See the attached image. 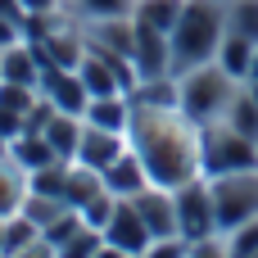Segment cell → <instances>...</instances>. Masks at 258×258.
<instances>
[{
  "label": "cell",
  "instance_id": "obj_16",
  "mask_svg": "<svg viewBox=\"0 0 258 258\" xmlns=\"http://www.w3.org/2000/svg\"><path fill=\"white\" fill-rule=\"evenodd\" d=\"M181 9H186V0H136L132 18H136V23H145V27H154V32H168V36H172V27H177Z\"/></svg>",
  "mask_w": 258,
  "mask_h": 258
},
{
  "label": "cell",
  "instance_id": "obj_39",
  "mask_svg": "<svg viewBox=\"0 0 258 258\" xmlns=\"http://www.w3.org/2000/svg\"><path fill=\"white\" fill-rule=\"evenodd\" d=\"M218 5H227V0H218Z\"/></svg>",
  "mask_w": 258,
  "mask_h": 258
},
{
  "label": "cell",
  "instance_id": "obj_4",
  "mask_svg": "<svg viewBox=\"0 0 258 258\" xmlns=\"http://www.w3.org/2000/svg\"><path fill=\"white\" fill-rule=\"evenodd\" d=\"M209 190H213V209H218V236H227L240 222L258 218V168L209 177Z\"/></svg>",
  "mask_w": 258,
  "mask_h": 258
},
{
  "label": "cell",
  "instance_id": "obj_11",
  "mask_svg": "<svg viewBox=\"0 0 258 258\" xmlns=\"http://www.w3.org/2000/svg\"><path fill=\"white\" fill-rule=\"evenodd\" d=\"M100 177H104V190L118 195V200H132V195H141L145 186H154L150 172H145V163H141V154H136L132 145H127V150H122V154H118Z\"/></svg>",
  "mask_w": 258,
  "mask_h": 258
},
{
  "label": "cell",
  "instance_id": "obj_15",
  "mask_svg": "<svg viewBox=\"0 0 258 258\" xmlns=\"http://www.w3.org/2000/svg\"><path fill=\"white\" fill-rule=\"evenodd\" d=\"M9 159L18 163V168H27V172H36V168H45V163H54L59 154L50 150V141L41 136V132H23L18 141H9ZM68 163V159H63Z\"/></svg>",
  "mask_w": 258,
  "mask_h": 258
},
{
  "label": "cell",
  "instance_id": "obj_6",
  "mask_svg": "<svg viewBox=\"0 0 258 258\" xmlns=\"http://www.w3.org/2000/svg\"><path fill=\"white\" fill-rule=\"evenodd\" d=\"M172 195H177V227H181V236H186L190 245L218 236V209H213L209 177H195V181L177 186Z\"/></svg>",
  "mask_w": 258,
  "mask_h": 258
},
{
  "label": "cell",
  "instance_id": "obj_36",
  "mask_svg": "<svg viewBox=\"0 0 258 258\" xmlns=\"http://www.w3.org/2000/svg\"><path fill=\"white\" fill-rule=\"evenodd\" d=\"M245 86H249V95H254V100H258V82H245Z\"/></svg>",
  "mask_w": 258,
  "mask_h": 258
},
{
  "label": "cell",
  "instance_id": "obj_13",
  "mask_svg": "<svg viewBox=\"0 0 258 258\" xmlns=\"http://www.w3.org/2000/svg\"><path fill=\"white\" fill-rule=\"evenodd\" d=\"M27 190H32L27 168H18V163L5 154V159H0V222H5V218H14V213H23Z\"/></svg>",
  "mask_w": 258,
  "mask_h": 258
},
{
  "label": "cell",
  "instance_id": "obj_3",
  "mask_svg": "<svg viewBox=\"0 0 258 258\" xmlns=\"http://www.w3.org/2000/svg\"><path fill=\"white\" fill-rule=\"evenodd\" d=\"M177 86H181V113H186V118H195L200 127L222 122V118H227V109H231V100H236V91H240V82H236L218 59H209V63H200V68L181 73V77H177Z\"/></svg>",
  "mask_w": 258,
  "mask_h": 258
},
{
  "label": "cell",
  "instance_id": "obj_20",
  "mask_svg": "<svg viewBox=\"0 0 258 258\" xmlns=\"http://www.w3.org/2000/svg\"><path fill=\"white\" fill-rule=\"evenodd\" d=\"M68 168H73V163L54 159V163H45V168L27 172V181H32V190H36V195H50V200H63V190H68Z\"/></svg>",
  "mask_w": 258,
  "mask_h": 258
},
{
  "label": "cell",
  "instance_id": "obj_28",
  "mask_svg": "<svg viewBox=\"0 0 258 258\" xmlns=\"http://www.w3.org/2000/svg\"><path fill=\"white\" fill-rule=\"evenodd\" d=\"M186 258H231V254H227V240L222 236H209V240H195Z\"/></svg>",
  "mask_w": 258,
  "mask_h": 258
},
{
  "label": "cell",
  "instance_id": "obj_17",
  "mask_svg": "<svg viewBox=\"0 0 258 258\" xmlns=\"http://www.w3.org/2000/svg\"><path fill=\"white\" fill-rule=\"evenodd\" d=\"M218 63H222L236 82H245V77H249V63H254V41H245V36L227 32V36H222V45H218Z\"/></svg>",
  "mask_w": 258,
  "mask_h": 258
},
{
  "label": "cell",
  "instance_id": "obj_12",
  "mask_svg": "<svg viewBox=\"0 0 258 258\" xmlns=\"http://www.w3.org/2000/svg\"><path fill=\"white\" fill-rule=\"evenodd\" d=\"M127 150V132H104V127H82V145H77V159L73 163H86L95 172H104L118 154Z\"/></svg>",
  "mask_w": 258,
  "mask_h": 258
},
{
  "label": "cell",
  "instance_id": "obj_31",
  "mask_svg": "<svg viewBox=\"0 0 258 258\" xmlns=\"http://www.w3.org/2000/svg\"><path fill=\"white\" fill-rule=\"evenodd\" d=\"M14 258H54V245H50V240L41 236V240H32L27 249H18V254H14Z\"/></svg>",
  "mask_w": 258,
  "mask_h": 258
},
{
  "label": "cell",
  "instance_id": "obj_33",
  "mask_svg": "<svg viewBox=\"0 0 258 258\" xmlns=\"http://www.w3.org/2000/svg\"><path fill=\"white\" fill-rule=\"evenodd\" d=\"M95 258H136V254H127V249H118V245H109V240H104V245L95 249Z\"/></svg>",
  "mask_w": 258,
  "mask_h": 258
},
{
  "label": "cell",
  "instance_id": "obj_7",
  "mask_svg": "<svg viewBox=\"0 0 258 258\" xmlns=\"http://www.w3.org/2000/svg\"><path fill=\"white\" fill-rule=\"evenodd\" d=\"M132 68H136V77H141V82H154V77H172V41H168V32H154V27L136 23Z\"/></svg>",
  "mask_w": 258,
  "mask_h": 258
},
{
  "label": "cell",
  "instance_id": "obj_27",
  "mask_svg": "<svg viewBox=\"0 0 258 258\" xmlns=\"http://www.w3.org/2000/svg\"><path fill=\"white\" fill-rule=\"evenodd\" d=\"M186 254H190V240L186 236H163V240H154L141 258H186Z\"/></svg>",
  "mask_w": 258,
  "mask_h": 258
},
{
  "label": "cell",
  "instance_id": "obj_2",
  "mask_svg": "<svg viewBox=\"0 0 258 258\" xmlns=\"http://www.w3.org/2000/svg\"><path fill=\"white\" fill-rule=\"evenodd\" d=\"M227 36V5L218 0H186L177 27H172V77L218 59V45Z\"/></svg>",
  "mask_w": 258,
  "mask_h": 258
},
{
  "label": "cell",
  "instance_id": "obj_14",
  "mask_svg": "<svg viewBox=\"0 0 258 258\" xmlns=\"http://www.w3.org/2000/svg\"><path fill=\"white\" fill-rule=\"evenodd\" d=\"M82 127H86V122H82L77 113H59V109H54V118L45 122V132H41V136L50 141V150H54L59 159H68V163H73V159H77V145H82Z\"/></svg>",
  "mask_w": 258,
  "mask_h": 258
},
{
  "label": "cell",
  "instance_id": "obj_29",
  "mask_svg": "<svg viewBox=\"0 0 258 258\" xmlns=\"http://www.w3.org/2000/svg\"><path fill=\"white\" fill-rule=\"evenodd\" d=\"M18 136H23V113L0 104V141H18Z\"/></svg>",
  "mask_w": 258,
  "mask_h": 258
},
{
  "label": "cell",
  "instance_id": "obj_21",
  "mask_svg": "<svg viewBox=\"0 0 258 258\" xmlns=\"http://www.w3.org/2000/svg\"><path fill=\"white\" fill-rule=\"evenodd\" d=\"M222 122H231L240 136L258 141V100L249 95V86H245V91H236V100H231V109H227V118H222Z\"/></svg>",
  "mask_w": 258,
  "mask_h": 258
},
{
  "label": "cell",
  "instance_id": "obj_9",
  "mask_svg": "<svg viewBox=\"0 0 258 258\" xmlns=\"http://www.w3.org/2000/svg\"><path fill=\"white\" fill-rule=\"evenodd\" d=\"M132 204H136V213L145 218V227H150L154 240H163V236H181V227H177V195H172V190H163V186H145L141 195H132Z\"/></svg>",
  "mask_w": 258,
  "mask_h": 258
},
{
  "label": "cell",
  "instance_id": "obj_10",
  "mask_svg": "<svg viewBox=\"0 0 258 258\" xmlns=\"http://www.w3.org/2000/svg\"><path fill=\"white\" fill-rule=\"evenodd\" d=\"M104 240L118 245V249H127V254H136V258L154 245V236H150V227H145V218L136 213L132 200H118V209H113V218L104 227Z\"/></svg>",
  "mask_w": 258,
  "mask_h": 258
},
{
  "label": "cell",
  "instance_id": "obj_1",
  "mask_svg": "<svg viewBox=\"0 0 258 258\" xmlns=\"http://www.w3.org/2000/svg\"><path fill=\"white\" fill-rule=\"evenodd\" d=\"M127 145L141 154L154 186L177 190L195 177H204V127L186 118L181 109H150L132 104Z\"/></svg>",
  "mask_w": 258,
  "mask_h": 258
},
{
  "label": "cell",
  "instance_id": "obj_26",
  "mask_svg": "<svg viewBox=\"0 0 258 258\" xmlns=\"http://www.w3.org/2000/svg\"><path fill=\"white\" fill-rule=\"evenodd\" d=\"M113 209H118V195L100 190V195L82 209V222H86V227H95V231H104V227H109V218H113Z\"/></svg>",
  "mask_w": 258,
  "mask_h": 258
},
{
  "label": "cell",
  "instance_id": "obj_35",
  "mask_svg": "<svg viewBox=\"0 0 258 258\" xmlns=\"http://www.w3.org/2000/svg\"><path fill=\"white\" fill-rule=\"evenodd\" d=\"M245 82H258V45H254V63H249V77Z\"/></svg>",
  "mask_w": 258,
  "mask_h": 258
},
{
  "label": "cell",
  "instance_id": "obj_34",
  "mask_svg": "<svg viewBox=\"0 0 258 258\" xmlns=\"http://www.w3.org/2000/svg\"><path fill=\"white\" fill-rule=\"evenodd\" d=\"M54 5H63V0H23V9H54Z\"/></svg>",
  "mask_w": 258,
  "mask_h": 258
},
{
  "label": "cell",
  "instance_id": "obj_25",
  "mask_svg": "<svg viewBox=\"0 0 258 258\" xmlns=\"http://www.w3.org/2000/svg\"><path fill=\"white\" fill-rule=\"evenodd\" d=\"M41 100V86H23V82H0V104L14 113H27Z\"/></svg>",
  "mask_w": 258,
  "mask_h": 258
},
{
  "label": "cell",
  "instance_id": "obj_38",
  "mask_svg": "<svg viewBox=\"0 0 258 258\" xmlns=\"http://www.w3.org/2000/svg\"><path fill=\"white\" fill-rule=\"evenodd\" d=\"M0 258H5V245H0Z\"/></svg>",
  "mask_w": 258,
  "mask_h": 258
},
{
  "label": "cell",
  "instance_id": "obj_30",
  "mask_svg": "<svg viewBox=\"0 0 258 258\" xmlns=\"http://www.w3.org/2000/svg\"><path fill=\"white\" fill-rule=\"evenodd\" d=\"M14 41H23V23L0 14V50H5V45H14Z\"/></svg>",
  "mask_w": 258,
  "mask_h": 258
},
{
  "label": "cell",
  "instance_id": "obj_18",
  "mask_svg": "<svg viewBox=\"0 0 258 258\" xmlns=\"http://www.w3.org/2000/svg\"><path fill=\"white\" fill-rule=\"evenodd\" d=\"M73 18L82 23H95V18H132L136 0H63Z\"/></svg>",
  "mask_w": 258,
  "mask_h": 258
},
{
  "label": "cell",
  "instance_id": "obj_22",
  "mask_svg": "<svg viewBox=\"0 0 258 258\" xmlns=\"http://www.w3.org/2000/svg\"><path fill=\"white\" fill-rule=\"evenodd\" d=\"M227 32L258 45V0H227Z\"/></svg>",
  "mask_w": 258,
  "mask_h": 258
},
{
  "label": "cell",
  "instance_id": "obj_8",
  "mask_svg": "<svg viewBox=\"0 0 258 258\" xmlns=\"http://www.w3.org/2000/svg\"><path fill=\"white\" fill-rule=\"evenodd\" d=\"M41 95H50V104L59 113H77V118L91 104V91H86V82H82L77 68H45L41 73Z\"/></svg>",
  "mask_w": 258,
  "mask_h": 258
},
{
  "label": "cell",
  "instance_id": "obj_24",
  "mask_svg": "<svg viewBox=\"0 0 258 258\" xmlns=\"http://www.w3.org/2000/svg\"><path fill=\"white\" fill-rule=\"evenodd\" d=\"M63 209H68L63 200H50V195H36V190H27V204H23V213H27L36 227H50Z\"/></svg>",
  "mask_w": 258,
  "mask_h": 258
},
{
  "label": "cell",
  "instance_id": "obj_5",
  "mask_svg": "<svg viewBox=\"0 0 258 258\" xmlns=\"http://www.w3.org/2000/svg\"><path fill=\"white\" fill-rule=\"evenodd\" d=\"M258 168V141L240 136L231 122H209L204 127V177H227V172H249Z\"/></svg>",
  "mask_w": 258,
  "mask_h": 258
},
{
  "label": "cell",
  "instance_id": "obj_19",
  "mask_svg": "<svg viewBox=\"0 0 258 258\" xmlns=\"http://www.w3.org/2000/svg\"><path fill=\"white\" fill-rule=\"evenodd\" d=\"M32 240H41V227L27 218V213H14L0 222V245H5V258H14L18 249H27Z\"/></svg>",
  "mask_w": 258,
  "mask_h": 258
},
{
  "label": "cell",
  "instance_id": "obj_23",
  "mask_svg": "<svg viewBox=\"0 0 258 258\" xmlns=\"http://www.w3.org/2000/svg\"><path fill=\"white\" fill-rule=\"evenodd\" d=\"M104 245V231H95V227H82L68 245H59L54 258H95V249Z\"/></svg>",
  "mask_w": 258,
  "mask_h": 258
},
{
  "label": "cell",
  "instance_id": "obj_37",
  "mask_svg": "<svg viewBox=\"0 0 258 258\" xmlns=\"http://www.w3.org/2000/svg\"><path fill=\"white\" fill-rule=\"evenodd\" d=\"M0 82H5V68H0Z\"/></svg>",
  "mask_w": 258,
  "mask_h": 258
},
{
  "label": "cell",
  "instance_id": "obj_32",
  "mask_svg": "<svg viewBox=\"0 0 258 258\" xmlns=\"http://www.w3.org/2000/svg\"><path fill=\"white\" fill-rule=\"evenodd\" d=\"M0 14H5V18H18V23H23V14H27V9H23V0H0Z\"/></svg>",
  "mask_w": 258,
  "mask_h": 258
}]
</instances>
